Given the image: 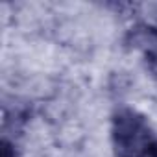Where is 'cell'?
Returning a JSON list of instances; mask_svg holds the SVG:
<instances>
[{"instance_id": "6da1fadb", "label": "cell", "mask_w": 157, "mask_h": 157, "mask_svg": "<svg viewBox=\"0 0 157 157\" xmlns=\"http://www.w3.org/2000/svg\"><path fill=\"white\" fill-rule=\"evenodd\" d=\"M115 157H157V133L144 115L131 107L115 111L111 118Z\"/></svg>"}, {"instance_id": "7a4b0ae2", "label": "cell", "mask_w": 157, "mask_h": 157, "mask_svg": "<svg viewBox=\"0 0 157 157\" xmlns=\"http://www.w3.org/2000/svg\"><path fill=\"white\" fill-rule=\"evenodd\" d=\"M2 157H17V151H15L13 144L8 142V140L2 142Z\"/></svg>"}]
</instances>
